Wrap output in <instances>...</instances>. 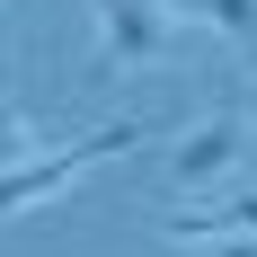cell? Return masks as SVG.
<instances>
[{
	"label": "cell",
	"instance_id": "obj_1",
	"mask_svg": "<svg viewBox=\"0 0 257 257\" xmlns=\"http://www.w3.org/2000/svg\"><path fill=\"white\" fill-rule=\"evenodd\" d=\"M98 62L106 71H160V62H178V9L169 0H98Z\"/></svg>",
	"mask_w": 257,
	"mask_h": 257
},
{
	"label": "cell",
	"instance_id": "obj_2",
	"mask_svg": "<svg viewBox=\"0 0 257 257\" xmlns=\"http://www.w3.org/2000/svg\"><path fill=\"white\" fill-rule=\"evenodd\" d=\"M133 142H151V124H142V115H124V124H98V133H80L71 151H53V160H18V169H9V204H36V195H62V186L80 178V169H89V160H106V151H133Z\"/></svg>",
	"mask_w": 257,
	"mask_h": 257
},
{
	"label": "cell",
	"instance_id": "obj_3",
	"mask_svg": "<svg viewBox=\"0 0 257 257\" xmlns=\"http://www.w3.org/2000/svg\"><path fill=\"white\" fill-rule=\"evenodd\" d=\"M257 133H248V115H204V124H186L178 133V151H169V169H178V186L186 195H204V186H222L239 169V151H248Z\"/></svg>",
	"mask_w": 257,
	"mask_h": 257
},
{
	"label": "cell",
	"instance_id": "obj_4",
	"mask_svg": "<svg viewBox=\"0 0 257 257\" xmlns=\"http://www.w3.org/2000/svg\"><path fill=\"white\" fill-rule=\"evenodd\" d=\"M169 9L213 27V36H231V45H257V0H169Z\"/></svg>",
	"mask_w": 257,
	"mask_h": 257
},
{
	"label": "cell",
	"instance_id": "obj_5",
	"mask_svg": "<svg viewBox=\"0 0 257 257\" xmlns=\"http://www.w3.org/2000/svg\"><path fill=\"white\" fill-rule=\"evenodd\" d=\"M213 257H257V239H213Z\"/></svg>",
	"mask_w": 257,
	"mask_h": 257
},
{
	"label": "cell",
	"instance_id": "obj_6",
	"mask_svg": "<svg viewBox=\"0 0 257 257\" xmlns=\"http://www.w3.org/2000/svg\"><path fill=\"white\" fill-rule=\"evenodd\" d=\"M248 133H257V98H248Z\"/></svg>",
	"mask_w": 257,
	"mask_h": 257
}]
</instances>
